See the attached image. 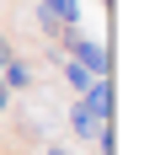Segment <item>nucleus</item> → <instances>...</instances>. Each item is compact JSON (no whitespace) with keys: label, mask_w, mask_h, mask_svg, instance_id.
<instances>
[{"label":"nucleus","mask_w":155,"mask_h":155,"mask_svg":"<svg viewBox=\"0 0 155 155\" xmlns=\"http://www.w3.org/2000/svg\"><path fill=\"white\" fill-rule=\"evenodd\" d=\"M38 5H43V11L59 21V27H80V11H86L80 0H38Z\"/></svg>","instance_id":"obj_4"},{"label":"nucleus","mask_w":155,"mask_h":155,"mask_svg":"<svg viewBox=\"0 0 155 155\" xmlns=\"http://www.w3.org/2000/svg\"><path fill=\"white\" fill-rule=\"evenodd\" d=\"M96 155H102V150H96Z\"/></svg>","instance_id":"obj_9"},{"label":"nucleus","mask_w":155,"mask_h":155,"mask_svg":"<svg viewBox=\"0 0 155 155\" xmlns=\"http://www.w3.org/2000/svg\"><path fill=\"white\" fill-rule=\"evenodd\" d=\"M0 80H5V91H32V80H38V75H32L27 59H16V54H11V59L0 64Z\"/></svg>","instance_id":"obj_3"},{"label":"nucleus","mask_w":155,"mask_h":155,"mask_svg":"<svg viewBox=\"0 0 155 155\" xmlns=\"http://www.w3.org/2000/svg\"><path fill=\"white\" fill-rule=\"evenodd\" d=\"M59 48H64V59H75L80 70H91L96 80L112 70V59H107V43L96 38V32H80V27H64L59 32Z\"/></svg>","instance_id":"obj_2"},{"label":"nucleus","mask_w":155,"mask_h":155,"mask_svg":"<svg viewBox=\"0 0 155 155\" xmlns=\"http://www.w3.org/2000/svg\"><path fill=\"white\" fill-rule=\"evenodd\" d=\"M5 59H11V43H5V32H0V64H5Z\"/></svg>","instance_id":"obj_7"},{"label":"nucleus","mask_w":155,"mask_h":155,"mask_svg":"<svg viewBox=\"0 0 155 155\" xmlns=\"http://www.w3.org/2000/svg\"><path fill=\"white\" fill-rule=\"evenodd\" d=\"M59 75H64V86H70V96H80V91H86V86H91V80H96L91 70H80L75 59H64V64H59Z\"/></svg>","instance_id":"obj_5"},{"label":"nucleus","mask_w":155,"mask_h":155,"mask_svg":"<svg viewBox=\"0 0 155 155\" xmlns=\"http://www.w3.org/2000/svg\"><path fill=\"white\" fill-rule=\"evenodd\" d=\"M64 123H70V134L75 139H91L102 123H112V80H91L80 96H70V112H64Z\"/></svg>","instance_id":"obj_1"},{"label":"nucleus","mask_w":155,"mask_h":155,"mask_svg":"<svg viewBox=\"0 0 155 155\" xmlns=\"http://www.w3.org/2000/svg\"><path fill=\"white\" fill-rule=\"evenodd\" d=\"M5 107H11V91H5V80H0V118H5Z\"/></svg>","instance_id":"obj_6"},{"label":"nucleus","mask_w":155,"mask_h":155,"mask_svg":"<svg viewBox=\"0 0 155 155\" xmlns=\"http://www.w3.org/2000/svg\"><path fill=\"white\" fill-rule=\"evenodd\" d=\"M43 155H75V150H64V144H48V150Z\"/></svg>","instance_id":"obj_8"}]
</instances>
